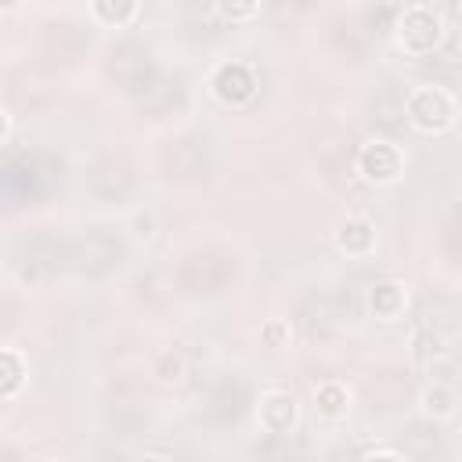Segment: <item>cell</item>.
<instances>
[{
    "label": "cell",
    "mask_w": 462,
    "mask_h": 462,
    "mask_svg": "<svg viewBox=\"0 0 462 462\" xmlns=\"http://www.w3.org/2000/svg\"><path fill=\"white\" fill-rule=\"evenodd\" d=\"M408 116L422 130H444L451 123V101L440 90H419L408 101Z\"/></svg>",
    "instance_id": "6da1fadb"
},
{
    "label": "cell",
    "mask_w": 462,
    "mask_h": 462,
    "mask_svg": "<svg viewBox=\"0 0 462 462\" xmlns=\"http://www.w3.org/2000/svg\"><path fill=\"white\" fill-rule=\"evenodd\" d=\"M437 40H440V18L437 14L415 7V11H408L401 18V47H408L415 54H426Z\"/></svg>",
    "instance_id": "7a4b0ae2"
},
{
    "label": "cell",
    "mask_w": 462,
    "mask_h": 462,
    "mask_svg": "<svg viewBox=\"0 0 462 462\" xmlns=\"http://www.w3.org/2000/svg\"><path fill=\"white\" fill-rule=\"evenodd\" d=\"M14 361H18V354H14V350H4V365H7V383H4V397H11V393H14V386H18V368H14Z\"/></svg>",
    "instance_id": "3957f363"
}]
</instances>
